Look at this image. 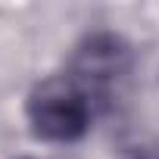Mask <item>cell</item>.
I'll use <instances>...</instances> for the list:
<instances>
[{
	"instance_id": "cell-2",
	"label": "cell",
	"mask_w": 159,
	"mask_h": 159,
	"mask_svg": "<svg viewBox=\"0 0 159 159\" xmlns=\"http://www.w3.org/2000/svg\"><path fill=\"white\" fill-rule=\"evenodd\" d=\"M143 159H159V153H153V156H143Z\"/></svg>"
},
{
	"instance_id": "cell-1",
	"label": "cell",
	"mask_w": 159,
	"mask_h": 159,
	"mask_svg": "<svg viewBox=\"0 0 159 159\" xmlns=\"http://www.w3.org/2000/svg\"><path fill=\"white\" fill-rule=\"evenodd\" d=\"M109 91H112L109 84L97 81L94 75L69 62L66 72L44 78L28 94L25 112H28L31 131L53 143H72L84 137L97 112L106 106Z\"/></svg>"
}]
</instances>
